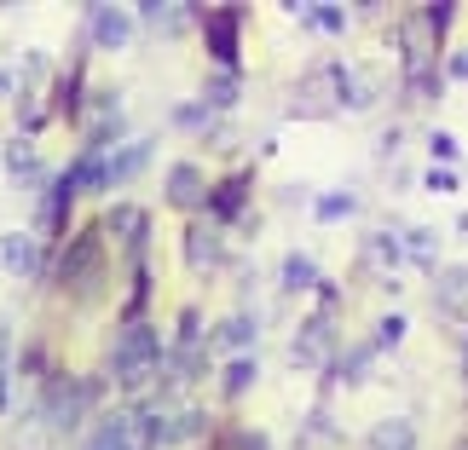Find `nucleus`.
<instances>
[{
  "mask_svg": "<svg viewBox=\"0 0 468 450\" xmlns=\"http://www.w3.org/2000/svg\"><path fill=\"white\" fill-rule=\"evenodd\" d=\"M162 364V340L151 323H128L116 340V352H111V370H116V382L122 387H145V375Z\"/></svg>",
  "mask_w": 468,
  "mask_h": 450,
  "instance_id": "1",
  "label": "nucleus"
},
{
  "mask_svg": "<svg viewBox=\"0 0 468 450\" xmlns=\"http://www.w3.org/2000/svg\"><path fill=\"white\" fill-rule=\"evenodd\" d=\"M58 283L69 295H99L104 289V243H99V231H81V237L64 243Z\"/></svg>",
  "mask_w": 468,
  "mask_h": 450,
  "instance_id": "2",
  "label": "nucleus"
},
{
  "mask_svg": "<svg viewBox=\"0 0 468 450\" xmlns=\"http://www.w3.org/2000/svg\"><path fill=\"white\" fill-rule=\"evenodd\" d=\"M238 29H243V6H214L203 17V35H208V58L220 76H238Z\"/></svg>",
  "mask_w": 468,
  "mask_h": 450,
  "instance_id": "3",
  "label": "nucleus"
},
{
  "mask_svg": "<svg viewBox=\"0 0 468 450\" xmlns=\"http://www.w3.org/2000/svg\"><path fill=\"white\" fill-rule=\"evenodd\" d=\"M249 185H255V173H249V168H238L231 179H220V185H208V196H203V203H208V220L214 225H220V220H238L243 203H249Z\"/></svg>",
  "mask_w": 468,
  "mask_h": 450,
  "instance_id": "4",
  "label": "nucleus"
},
{
  "mask_svg": "<svg viewBox=\"0 0 468 450\" xmlns=\"http://www.w3.org/2000/svg\"><path fill=\"white\" fill-rule=\"evenodd\" d=\"M162 196H168L174 208H197L208 196V179H203V168L197 162H174L168 168V179H162Z\"/></svg>",
  "mask_w": 468,
  "mask_h": 450,
  "instance_id": "5",
  "label": "nucleus"
},
{
  "mask_svg": "<svg viewBox=\"0 0 468 450\" xmlns=\"http://www.w3.org/2000/svg\"><path fill=\"white\" fill-rule=\"evenodd\" d=\"M87 29H93L99 47L122 52V47H128V35H133V17L122 12V6H87Z\"/></svg>",
  "mask_w": 468,
  "mask_h": 450,
  "instance_id": "6",
  "label": "nucleus"
},
{
  "mask_svg": "<svg viewBox=\"0 0 468 450\" xmlns=\"http://www.w3.org/2000/svg\"><path fill=\"white\" fill-rule=\"evenodd\" d=\"M151 139H133V145H116V151H104V179H111V191L116 185H128V179L139 173V168H145V162H151Z\"/></svg>",
  "mask_w": 468,
  "mask_h": 450,
  "instance_id": "7",
  "label": "nucleus"
},
{
  "mask_svg": "<svg viewBox=\"0 0 468 450\" xmlns=\"http://www.w3.org/2000/svg\"><path fill=\"white\" fill-rule=\"evenodd\" d=\"M0 266L17 272V277L41 272V243H35L29 231H6V237H0Z\"/></svg>",
  "mask_w": 468,
  "mask_h": 450,
  "instance_id": "8",
  "label": "nucleus"
},
{
  "mask_svg": "<svg viewBox=\"0 0 468 450\" xmlns=\"http://www.w3.org/2000/svg\"><path fill=\"white\" fill-rule=\"evenodd\" d=\"M87 450H139V422L133 416H104L93 427V439H87Z\"/></svg>",
  "mask_w": 468,
  "mask_h": 450,
  "instance_id": "9",
  "label": "nucleus"
},
{
  "mask_svg": "<svg viewBox=\"0 0 468 450\" xmlns=\"http://www.w3.org/2000/svg\"><path fill=\"white\" fill-rule=\"evenodd\" d=\"M186 260L197 266V272H208V266L220 260V225H214V220H197L186 231Z\"/></svg>",
  "mask_w": 468,
  "mask_h": 450,
  "instance_id": "10",
  "label": "nucleus"
},
{
  "mask_svg": "<svg viewBox=\"0 0 468 450\" xmlns=\"http://www.w3.org/2000/svg\"><path fill=\"white\" fill-rule=\"evenodd\" d=\"M64 185L69 191H111V179H104V151H81L76 162H69V173H64Z\"/></svg>",
  "mask_w": 468,
  "mask_h": 450,
  "instance_id": "11",
  "label": "nucleus"
},
{
  "mask_svg": "<svg viewBox=\"0 0 468 450\" xmlns=\"http://www.w3.org/2000/svg\"><path fill=\"white\" fill-rule=\"evenodd\" d=\"M255 335H261V318L255 312H238V318L214 323V340H220L226 352H249V347H255Z\"/></svg>",
  "mask_w": 468,
  "mask_h": 450,
  "instance_id": "12",
  "label": "nucleus"
},
{
  "mask_svg": "<svg viewBox=\"0 0 468 450\" xmlns=\"http://www.w3.org/2000/svg\"><path fill=\"white\" fill-rule=\"evenodd\" d=\"M370 445H376V450H417V427H410L405 416H399V422H382V427L370 434Z\"/></svg>",
  "mask_w": 468,
  "mask_h": 450,
  "instance_id": "13",
  "label": "nucleus"
},
{
  "mask_svg": "<svg viewBox=\"0 0 468 450\" xmlns=\"http://www.w3.org/2000/svg\"><path fill=\"white\" fill-rule=\"evenodd\" d=\"M231 104H238V76H220V69H214L208 87H203V110L214 116V110H231Z\"/></svg>",
  "mask_w": 468,
  "mask_h": 450,
  "instance_id": "14",
  "label": "nucleus"
},
{
  "mask_svg": "<svg viewBox=\"0 0 468 450\" xmlns=\"http://www.w3.org/2000/svg\"><path fill=\"white\" fill-rule=\"evenodd\" d=\"M283 289H290V295L318 289V266H313L307 255H290V260H283Z\"/></svg>",
  "mask_w": 468,
  "mask_h": 450,
  "instance_id": "15",
  "label": "nucleus"
},
{
  "mask_svg": "<svg viewBox=\"0 0 468 450\" xmlns=\"http://www.w3.org/2000/svg\"><path fill=\"white\" fill-rule=\"evenodd\" d=\"M313 214H318L324 225H335V220H347V214H358V196H353V191H324Z\"/></svg>",
  "mask_w": 468,
  "mask_h": 450,
  "instance_id": "16",
  "label": "nucleus"
},
{
  "mask_svg": "<svg viewBox=\"0 0 468 450\" xmlns=\"http://www.w3.org/2000/svg\"><path fill=\"white\" fill-rule=\"evenodd\" d=\"M290 12L307 17V24H318V29H330V35L347 29V6H330V0H324V6H290Z\"/></svg>",
  "mask_w": 468,
  "mask_h": 450,
  "instance_id": "17",
  "label": "nucleus"
},
{
  "mask_svg": "<svg viewBox=\"0 0 468 450\" xmlns=\"http://www.w3.org/2000/svg\"><path fill=\"white\" fill-rule=\"evenodd\" d=\"M445 289H440V300L452 306V312H468V266H445Z\"/></svg>",
  "mask_w": 468,
  "mask_h": 450,
  "instance_id": "18",
  "label": "nucleus"
},
{
  "mask_svg": "<svg viewBox=\"0 0 468 450\" xmlns=\"http://www.w3.org/2000/svg\"><path fill=\"white\" fill-rule=\"evenodd\" d=\"M255 375H261V364H255V358H231V364H226V375H220V387L231 392V399H238V392H249V387H255Z\"/></svg>",
  "mask_w": 468,
  "mask_h": 450,
  "instance_id": "19",
  "label": "nucleus"
},
{
  "mask_svg": "<svg viewBox=\"0 0 468 450\" xmlns=\"http://www.w3.org/2000/svg\"><path fill=\"white\" fill-rule=\"evenodd\" d=\"M324 340H330V318H313L307 330H301V340H295V358H318Z\"/></svg>",
  "mask_w": 468,
  "mask_h": 450,
  "instance_id": "20",
  "label": "nucleus"
},
{
  "mask_svg": "<svg viewBox=\"0 0 468 450\" xmlns=\"http://www.w3.org/2000/svg\"><path fill=\"white\" fill-rule=\"evenodd\" d=\"M452 17H457V6H452V0H440V6H422V24L434 29V35H445V29H452Z\"/></svg>",
  "mask_w": 468,
  "mask_h": 450,
  "instance_id": "21",
  "label": "nucleus"
},
{
  "mask_svg": "<svg viewBox=\"0 0 468 450\" xmlns=\"http://www.w3.org/2000/svg\"><path fill=\"white\" fill-rule=\"evenodd\" d=\"M399 340H405V318H382V323H376V340H370V347H399Z\"/></svg>",
  "mask_w": 468,
  "mask_h": 450,
  "instance_id": "22",
  "label": "nucleus"
},
{
  "mask_svg": "<svg viewBox=\"0 0 468 450\" xmlns=\"http://www.w3.org/2000/svg\"><path fill=\"white\" fill-rule=\"evenodd\" d=\"M6 168H12V173H17V179H24V173H35V151H29V145H24V139H17V145H12V151H6Z\"/></svg>",
  "mask_w": 468,
  "mask_h": 450,
  "instance_id": "23",
  "label": "nucleus"
},
{
  "mask_svg": "<svg viewBox=\"0 0 468 450\" xmlns=\"http://www.w3.org/2000/svg\"><path fill=\"white\" fill-rule=\"evenodd\" d=\"M208 110H203V104H179V110H174V128H208Z\"/></svg>",
  "mask_w": 468,
  "mask_h": 450,
  "instance_id": "24",
  "label": "nucleus"
},
{
  "mask_svg": "<svg viewBox=\"0 0 468 450\" xmlns=\"http://www.w3.org/2000/svg\"><path fill=\"white\" fill-rule=\"evenodd\" d=\"M428 151H434L440 162H457V151H463V145H457V133H434V139H428Z\"/></svg>",
  "mask_w": 468,
  "mask_h": 450,
  "instance_id": "25",
  "label": "nucleus"
},
{
  "mask_svg": "<svg viewBox=\"0 0 468 450\" xmlns=\"http://www.w3.org/2000/svg\"><path fill=\"white\" fill-rule=\"evenodd\" d=\"M410 260H434V237H428V231H410Z\"/></svg>",
  "mask_w": 468,
  "mask_h": 450,
  "instance_id": "26",
  "label": "nucleus"
},
{
  "mask_svg": "<svg viewBox=\"0 0 468 450\" xmlns=\"http://www.w3.org/2000/svg\"><path fill=\"white\" fill-rule=\"evenodd\" d=\"M6 347H12V335L0 330V410H6V399H12V392H6V382H12V375H6Z\"/></svg>",
  "mask_w": 468,
  "mask_h": 450,
  "instance_id": "27",
  "label": "nucleus"
},
{
  "mask_svg": "<svg viewBox=\"0 0 468 450\" xmlns=\"http://www.w3.org/2000/svg\"><path fill=\"white\" fill-rule=\"evenodd\" d=\"M231 445H238V450H272L266 434H231Z\"/></svg>",
  "mask_w": 468,
  "mask_h": 450,
  "instance_id": "28",
  "label": "nucleus"
},
{
  "mask_svg": "<svg viewBox=\"0 0 468 450\" xmlns=\"http://www.w3.org/2000/svg\"><path fill=\"white\" fill-rule=\"evenodd\" d=\"M445 76H452V81H468V47H463V52H452V64H445Z\"/></svg>",
  "mask_w": 468,
  "mask_h": 450,
  "instance_id": "29",
  "label": "nucleus"
},
{
  "mask_svg": "<svg viewBox=\"0 0 468 450\" xmlns=\"http://www.w3.org/2000/svg\"><path fill=\"white\" fill-rule=\"evenodd\" d=\"M47 76V58H41V52H29V58H24V81H41Z\"/></svg>",
  "mask_w": 468,
  "mask_h": 450,
  "instance_id": "30",
  "label": "nucleus"
},
{
  "mask_svg": "<svg viewBox=\"0 0 468 450\" xmlns=\"http://www.w3.org/2000/svg\"><path fill=\"white\" fill-rule=\"evenodd\" d=\"M428 191H457V179L445 173V168H434V173H428Z\"/></svg>",
  "mask_w": 468,
  "mask_h": 450,
  "instance_id": "31",
  "label": "nucleus"
},
{
  "mask_svg": "<svg viewBox=\"0 0 468 450\" xmlns=\"http://www.w3.org/2000/svg\"><path fill=\"white\" fill-rule=\"evenodd\" d=\"M463 352H468V347H463Z\"/></svg>",
  "mask_w": 468,
  "mask_h": 450,
  "instance_id": "32",
  "label": "nucleus"
}]
</instances>
